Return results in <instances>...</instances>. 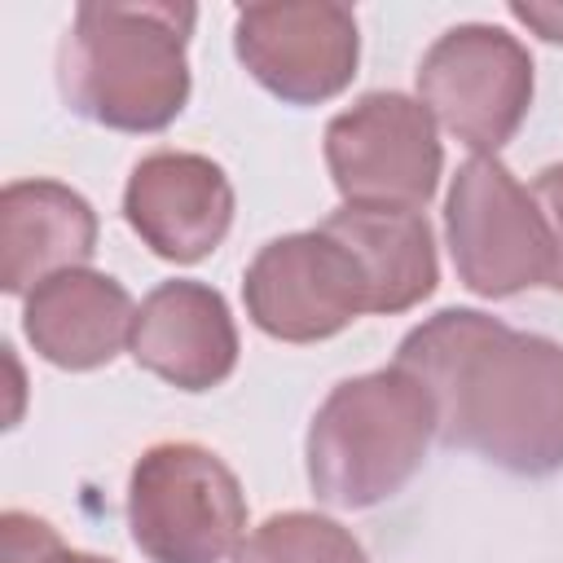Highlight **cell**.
Listing matches in <instances>:
<instances>
[{"label":"cell","instance_id":"6da1fadb","mask_svg":"<svg viewBox=\"0 0 563 563\" xmlns=\"http://www.w3.org/2000/svg\"><path fill=\"white\" fill-rule=\"evenodd\" d=\"M396 365L435 405V440L510 475L563 466V347L479 308H444L400 339Z\"/></svg>","mask_w":563,"mask_h":563},{"label":"cell","instance_id":"7a4b0ae2","mask_svg":"<svg viewBox=\"0 0 563 563\" xmlns=\"http://www.w3.org/2000/svg\"><path fill=\"white\" fill-rule=\"evenodd\" d=\"M185 0H84L57 53L62 101L114 132H163L189 101Z\"/></svg>","mask_w":563,"mask_h":563},{"label":"cell","instance_id":"3957f363","mask_svg":"<svg viewBox=\"0 0 563 563\" xmlns=\"http://www.w3.org/2000/svg\"><path fill=\"white\" fill-rule=\"evenodd\" d=\"M435 435L427 387L391 365L330 387L308 427V484L325 506L369 510L396 497L422 466Z\"/></svg>","mask_w":563,"mask_h":563},{"label":"cell","instance_id":"277c9868","mask_svg":"<svg viewBox=\"0 0 563 563\" xmlns=\"http://www.w3.org/2000/svg\"><path fill=\"white\" fill-rule=\"evenodd\" d=\"M128 528L150 563H224L242 545L246 497L211 449L167 440L132 466Z\"/></svg>","mask_w":563,"mask_h":563},{"label":"cell","instance_id":"5b68a950","mask_svg":"<svg viewBox=\"0 0 563 563\" xmlns=\"http://www.w3.org/2000/svg\"><path fill=\"white\" fill-rule=\"evenodd\" d=\"M444 233L466 290L510 299L528 286H550L554 238L545 211L497 154H475L457 167L444 198Z\"/></svg>","mask_w":563,"mask_h":563},{"label":"cell","instance_id":"8992f818","mask_svg":"<svg viewBox=\"0 0 563 563\" xmlns=\"http://www.w3.org/2000/svg\"><path fill=\"white\" fill-rule=\"evenodd\" d=\"M418 101L462 145L497 154L532 106V57L501 26H449L418 62Z\"/></svg>","mask_w":563,"mask_h":563},{"label":"cell","instance_id":"52a82bcc","mask_svg":"<svg viewBox=\"0 0 563 563\" xmlns=\"http://www.w3.org/2000/svg\"><path fill=\"white\" fill-rule=\"evenodd\" d=\"M325 167L343 207L418 211L444 167L435 119L405 92H365L325 123Z\"/></svg>","mask_w":563,"mask_h":563},{"label":"cell","instance_id":"ba28073f","mask_svg":"<svg viewBox=\"0 0 563 563\" xmlns=\"http://www.w3.org/2000/svg\"><path fill=\"white\" fill-rule=\"evenodd\" d=\"M246 317L282 343H317L374 312L369 277L330 229L273 238L242 277Z\"/></svg>","mask_w":563,"mask_h":563},{"label":"cell","instance_id":"9c48e42d","mask_svg":"<svg viewBox=\"0 0 563 563\" xmlns=\"http://www.w3.org/2000/svg\"><path fill=\"white\" fill-rule=\"evenodd\" d=\"M238 62L260 88L290 106L339 97L361 62L356 13L334 0L246 4L233 18Z\"/></svg>","mask_w":563,"mask_h":563},{"label":"cell","instance_id":"30bf717a","mask_svg":"<svg viewBox=\"0 0 563 563\" xmlns=\"http://www.w3.org/2000/svg\"><path fill=\"white\" fill-rule=\"evenodd\" d=\"M123 220L172 264H198L233 224V185L220 163L189 150L145 154L123 189Z\"/></svg>","mask_w":563,"mask_h":563},{"label":"cell","instance_id":"8fae6325","mask_svg":"<svg viewBox=\"0 0 563 563\" xmlns=\"http://www.w3.org/2000/svg\"><path fill=\"white\" fill-rule=\"evenodd\" d=\"M128 347L136 365L163 383L180 391H211L238 365V325L220 290L176 277L141 299Z\"/></svg>","mask_w":563,"mask_h":563},{"label":"cell","instance_id":"7c38bea8","mask_svg":"<svg viewBox=\"0 0 563 563\" xmlns=\"http://www.w3.org/2000/svg\"><path fill=\"white\" fill-rule=\"evenodd\" d=\"M136 325V303L110 273L66 268L40 282L22 308V334L57 369L110 365Z\"/></svg>","mask_w":563,"mask_h":563},{"label":"cell","instance_id":"4fadbf2b","mask_svg":"<svg viewBox=\"0 0 563 563\" xmlns=\"http://www.w3.org/2000/svg\"><path fill=\"white\" fill-rule=\"evenodd\" d=\"M97 211L62 180H13L0 194V286L31 295L66 268H88Z\"/></svg>","mask_w":563,"mask_h":563},{"label":"cell","instance_id":"5bb4252c","mask_svg":"<svg viewBox=\"0 0 563 563\" xmlns=\"http://www.w3.org/2000/svg\"><path fill=\"white\" fill-rule=\"evenodd\" d=\"M352 255L361 260L369 277L374 312H405L422 303L435 290L440 264H435V238L422 211L400 207H339L321 220Z\"/></svg>","mask_w":563,"mask_h":563},{"label":"cell","instance_id":"9a60e30c","mask_svg":"<svg viewBox=\"0 0 563 563\" xmlns=\"http://www.w3.org/2000/svg\"><path fill=\"white\" fill-rule=\"evenodd\" d=\"M233 563H369V559L339 519L312 510H286L251 528Z\"/></svg>","mask_w":563,"mask_h":563},{"label":"cell","instance_id":"2e32d148","mask_svg":"<svg viewBox=\"0 0 563 563\" xmlns=\"http://www.w3.org/2000/svg\"><path fill=\"white\" fill-rule=\"evenodd\" d=\"M0 528H4V563H114V559L62 545V537L44 519L22 515V510H9Z\"/></svg>","mask_w":563,"mask_h":563},{"label":"cell","instance_id":"e0dca14e","mask_svg":"<svg viewBox=\"0 0 563 563\" xmlns=\"http://www.w3.org/2000/svg\"><path fill=\"white\" fill-rule=\"evenodd\" d=\"M532 198L545 211L550 238H554V268H550V286L563 295V163H550L537 172L532 180Z\"/></svg>","mask_w":563,"mask_h":563},{"label":"cell","instance_id":"ac0fdd59","mask_svg":"<svg viewBox=\"0 0 563 563\" xmlns=\"http://www.w3.org/2000/svg\"><path fill=\"white\" fill-rule=\"evenodd\" d=\"M510 18L550 44H563V0H510Z\"/></svg>","mask_w":563,"mask_h":563}]
</instances>
